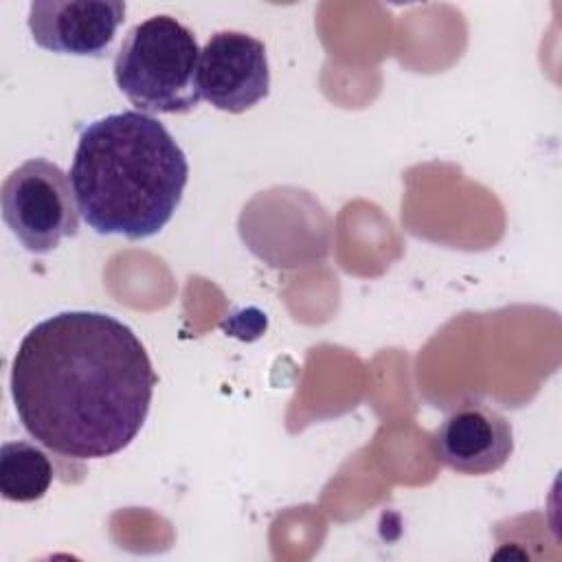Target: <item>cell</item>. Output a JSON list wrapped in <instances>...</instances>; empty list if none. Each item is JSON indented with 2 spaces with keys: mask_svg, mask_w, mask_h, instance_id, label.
Segmentation results:
<instances>
[{
  "mask_svg": "<svg viewBox=\"0 0 562 562\" xmlns=\"http://www.w3.org/2000/svg\"><path fill=\"white\" fill-rule=\"evenodd\" d=\"M68 178L79 215L94 233L138 241L173 217L189 162L158 119L123 110L81 130Z\"/></svg>",
  "mask_w": 562,
  "mask_h": 562,
  "instance_id": "obj_2",
  "label": "cell"
},
{
  "mask_svg": "<svg viewBox=\"0 0 562 562\" xmlns=\"http://www.w3.org/2000/svg\"><path fill=\"white\" fill-rule=\"evenodd\" d=\"M53 463L29 441H4L0 448V492L11 503L40 501L53 483Z\"/></svg>",
  "mask_w": 562,
  "mask_h": 562,
  "instance_id": "obj_8",
  "label": "cell"
},
{
  "mask_svg": "<svg viewBox=\"0 0 562 562\" xmlns=\"http://www.w3.org/2000/svg\"><path fill=\"white\" fill-rule=\"evenodd\" d=\"M158 375L130 325L68 310L40 321L11 364L24 430L59 457L88 461L125 450L140 432Z\"/></svg>",
  "mask_w": 562,
  "mask_h": 562,
  "instance_id": "obj_1",
  "label": "cell"
},
{
  "mask_svg": "<svg viewBox=\"0 0 562 562\" xmlns=\"http://www.w3.org/2000/svg\"><path fill=\"white\" fill-rule=\"evenodd\" d=\"M198 90L213 108L239 114L270 90V66L263 42L241 31H217L200 50Z\"/></svg>",
  "mask_w": 562,
  "mask_h": 562,
  "instance_id": "obj_5",
  "label": "cell"
},
{
  "mask_svg": "<svg viewBox=\"0 0 562 562\" xmlns=\"http://www.w3.org/2000/svg\"><path fill=\"white\" fill-rule=\"evenodd\" d=\"M2 220L33 255H46L79 231L70 178L46 158H29L2 182Z\"/></svg>",
  "mask_w": 562,
  "mask_h": 562,
  "instance_id": "obj_4",
  "label": "cell"
},
{
  "mask_svg": "<svg viewBox=\"0 0 562 562\" xmlns=\"http://www.w3.org/2000/svg\"><path fill=\"white\" fill-rule=\"evenodd\" d=\"M200 48L171 15H151L127 31L114 57V81L138 112L184 114L200 103Z\"/></svg>",
  "mask_w": 562,
  "mask_h": 562,
  "instance_id": "obj_3",
  "label": "cell"
},
{
  "mask_svg": "<svg viewBox=\"0 0 562 562\" xmlns=\"http://www.w3.org/2000/svg\"><path fill=\"white\" fill-rule=\"evenodd\" d=\"M435 457L459 474L485 476L514 452L512 424L483 402H465L443 417L432 435Z\"/></svg>",
  "mask_w": 562,
  "mask_h": 562,
  "instance_id": "obj_7",
  "label": "cell"
},
{
  "mask_svg": "<svg viewBox=\"0 0 562 562\" xmlns=\"http://www.w3.org/2000/svg\"><path fill=\"white\" fill-rule=\"evenodd\" d=\"M121 0H35L29 7V31L37 46L79 57H101L121 22Z\"/></svg>",
  "mask_w": 562,
  "mask_h": 562,
  "instance_id": "obj_6",
  "label": "cell"
}]
</instances>
